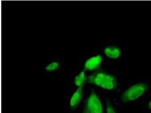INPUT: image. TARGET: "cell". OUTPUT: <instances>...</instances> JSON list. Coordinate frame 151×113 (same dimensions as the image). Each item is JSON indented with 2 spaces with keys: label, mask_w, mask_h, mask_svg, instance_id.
Returning <instances> with one entry per match:
<instances>
[{
  "label": "cell",
  "mask_w": 151,
  "mask_h": 113,
  "mask_svg": "<svg viewBox=\"0 0 151 113\" xmlns=\"http://www.w3.org/2000/svg\"><path fill=\"white\" fill-rule=\"evenodd\" d=\"M106 113H116L115 110L109 99L106 101Z\"/></svg>",
  "instance_id": "ba28073f"
},
{
  "label": "cell",
  "mask_w": 151,
  "mask_h": 113,
  "mask_svg": "<svg viewBox=\"0 0 151 113\" xmlns=\"http://www.w3.org/2000/svg\"><path fill=\"white\" fill-rule=\"evenodd\" d=\"M149 87L145 83H139L129 87L121 96V102L124 103L132 102L142 96Z\"/></svg>",
  "instance_id": "7a4b0ae2"
},
{
  "label": "cell",
  "mask_w": 151,
  "mask_h": 113,
  "mask_svg": "<svg viewBox=\"0 0 151 113\" xmlns=\"http://www.w3.org/2000/svg\"><path fill=\"white\" fill-rule=\"evenodd\" d=\"M85 83L94 85L104 89L113 90L116 88V79L113 75L98 71L86 77Z\"/></svg>",
  "instance_id": "6da1fadb"
},
{
  "label": "cell",
  "mask_w": 151,
  "mask_h": 113,
  "mask_svg": "<svg viewBox=\"0 0 151 113\" xmlns=\"http://www.w3.org/2000/svg\"><path fill=\"white\" fill-rule=\"evenodd\" d=\"M83 85L78 87L71 98L70 106L71 109L74 110L80 103L83 98Z\"/></svg>",
  "instance_id": "5b68a950"
},
{
  "label": "cell",
  "mask_w": 151,
  "mask_h": 113,
  "mask_svg": "<svg viewBox=\"0 0 151 113\" xmlns=\"http://www.w3.org/2000/svg\"><path fill=\"white\" fill-rule=\"evenodd\" d=\"M84 110L88 113H103L101 102L93 89L86 99Z\"/></svg>",
  "instance_id": "3957f363"
},
{
  "label": "cell",
  "mask_w": 151,
  "mask_h": 113,
  "mask_svg": "<svg viewBox=\"0 0 151 113\" xmlns=\"http://www.w3.org/2000/svg\"><path fill=\"white\" fill-rule=\"evenodd\" d=\"M104 52L106 56L110 58L116 59L120 56V51L115 46H108L105 49Z\"/></svg>",
  "instance_id": "8992f818"
},
{
  "label": "cell",
  "mask_w": 151,
  "mask_h": 113,
  "mask_svg": "<svg viewBox=\"0 0 151 113\" xmlns=\"http://www.w3.org/2000/svg\"><path fill=\"white\" fill-rule=\"evenodd\" d=\"M83 113H88L87 112H86L85 110H84V111H83Z\"/></svg>",
  "instance_id": "8fae6325"
},
{
  "label": "cell",
  "mask_w": 151,
  "mask_h": 113,
  "mask_svg": "<svg viewBox=\"0 0 151 113\" xmlns=\"http://www.w3.org/2000/svg\"><path fill=\"white\" fill-rule=\"evenodd\" d=\"M85 71L83 70L76 77L75 80V85L78 87L83 85L85 83L86 76H85Z\"/></svg>",
  "instance_id": "52a82bcc"
},
{
  "label": "cell",
  "mask_w": 151,
  "mask_h": 113,
  "mask_svg": "<svg viewBox=\"0 0 151 113\" xmlns=\"http://www.w3.org/2000/svg\"><path fill=\"white\" fill-rule=\"evenodd\" d=\"M59 67L58 63L56 62H53L50 64L46 68V69L48 71H52L55 70Z\"/></svg>",
  "instance_id": "9c48e42d"
},
{
  "label": "cell",
  "mask_w": 151,
  "mask_h": 113,
  "mask_svg": "<svg viewBox=\"0 0 151 113\" xmlns=\"http://www.w3.org/2000/svg\"><path fill=\"white\" fill-rule=\"evenodd\" d=\"M102 60V56L100 55L90 58L85 63V70L92 71L97 69L101 63Z\"/></svg>",
  "instance_id": "277c9868"
},
{
  "label": "cell",
  "mask_w": 151,
  "mask_h": 113,
  "mask_svg": "<svg viewBox=\"0 0 151 113\" xmlns=\"http://www.w3.org/2000/svg\"><path fill=\"white\" fill-rule=\"evenodd\" d=\"M148 107L150 110H151V100L149 102V104H148Z\"/></svg>",
  "instance_id": "30bf717a"
}]
</instances>
